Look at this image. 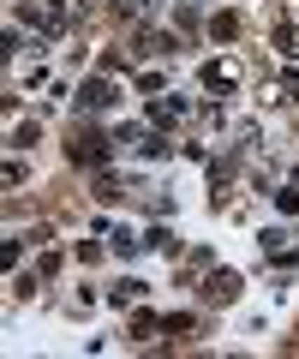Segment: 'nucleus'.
<instances>
[{"instance_id":"1","label":"nucleus","mask_w":299,"mask_h":359,"mask_svg":"<svg viewBox=\"0 0 299 359\" xmlns=\"http://www.w3.org/2000/svg\"><path fill=\"white\" fill-rule=\"evenodd\" d=\"M108 150H114V138H108L102 126H84V132H72V144H66V156L78 168H102L108 162Z\"/></svg>"},{"instance_id":"2","label":"nucleus","mask_w":299,"mask_h":359,"mask_svg":"<svg viewBox=\"0 0 299 359\" xmlns=\"http://www.w3.org/2000/svg\"><path fill=\"white\" fill-rule=\"evenodd\" d=\"M197 299H204V306H234V299H239V276H234V269H216V276H204Z\"/></svg>"},{"instance_id":"3","label":"nucleus","mask_w":299,"mask_h":359,"mask_svg":"<svg viewBox=\"0 0 299 359\" xmlns=\"http://www.w3.org/2000/svg\"><path fill=\"white\" fill-rule=\"evenodd\" d=\"M234 84H239V66H234V60H209V66H204V90H216V96H228Z\"/></svg>"},{"instance_id":"4","label":"nucleus","mask_w":299,"mask_h":359,"mask_svg":"<svg viewBox=\"0 0 299 359\" xmlns=\"http://www.w3.org/2000/svg\"><path fill=\"white\" fill-rule=\"evenodd\" d=\"M108 102H114V84H108V78H90V84L78 90V108H90V114H102Z\"/></svg>"},{"instance_id":"5","label":"nucleus","mask_w":299,"mask_h":359,"mask_svg":"<svg viewBox=\"0 0 299 359\" xmlns=\"http://www.w3.org/2000/svg\"><path fill=\"white\" fill-rule=\"evenodd\" d=\"M132 54H144V60H150V54H174V36L168 30H138V36H132Z\"/></svg>"},{"instance_id":"6","label":"nucleus","mask_w":299,"mask_h":359,"mask_svg":"<svg viewBox=\"0 0 299 359\" xmlns=\"http://www.w3.org/2000/svg\"><path fill=\"white\" fill-rule=\"evenodd\" d=\"M174 120H186V102H174V96H156V102H150V126H174Z\"/></svg>"},{"instance_id":"7","label":"nucleus","mask_w":299,"mask_h":359,"mask_svg":"<svg viewBox=\"0 0 299 359\" xmlns=\"http://www.w3.org/2000/svg\"><path fill=\"white\" fill-rule=\"evenodd\" d=\"M144 252H162V257H174V252H180V240H174L168 228H150V233H144Z\"/></svg>"},{"instance_id":"8","label":"nucleus","mask_w":299,"mask_h":359,"mask_svg":"<svg viewBox=\"0 0 299 359\" xmlns=\"http://www.w3.org/2000/svg\"><path fill=\"white\" fill-rule=\"evenodd\" d=\"M209 36H216V42H234L239 36V13H216V18H209Z\"/></svg>"},{"instance_id":"9","label":"nucleus","mask_w":299,"mask_h":359,"mask_svg":"<svg viewBox=\"0 0 299 359\" xmlns=\"http://www.w3.org/2000/svg\"><path fill=\"white\" fill-rule=\"evenodd\" d=\"M156 330H162V318H156V311H132V335H138V341H150Z\"/></svg>"},{"instance_id":"10","label":"nucleus","mask_w":299,"mask_h":359,"mask_svg":"<svg viewBox=\"0 0 299 359\" xmlns=\"http://www.w3.org/2000/svg\"><path fill=\"white\" fill-rule=\"evenodd\" d=\"M96 198H102V204H120L126 192H120V180H114V174H96Z\"/></svg>"},{"instance_id":"11","label":"nucleus","mask_w":299,"mask_h":359,"mask_svg":"<svg viewBox=\"0 0 299 359\" xmlns=\"http://www.w3.org/2000/svg\"><path fill=\"white\" fill-rule=\"evenodd\" d=\"M108 299H114V306H138V299H144V282H120Z\"/></svg>"},{"instance_id":"12","label":"nucleus","mask_w":299,"mask_h":359,"mask_svg":"<svg viewBox=\"0 0 299 359\" xmlns=\"http://www.w3.org/2000/svg\"><path fill=\"white\" fill-rule=\"evenodd\" d=\"M275 210H281V216H299V186H287V192H275Z\"/></svg>"},{"instance_id":"13","label":"nucleus","mask_w":299,"mask_h":359,"mask_svg":"<svg viewBox=\"0 0 299 359\" xmlns=\"http://www.w3.org/2000/svg\"><path fill=\"white\" fill-rule=\"evenodd\" d=\"M36 132H42L36 120H25V126H13V144H36Z\"/></svg>"},{"instance_id":"14","label":"nucleus","mask_w":299,"mask_h":359,"mask_svg":"<svg viewBox=\"0 0 299 359\" xmlns=\"http://www.w3.org/2000/svg\"><path fill=\"white\" fill-rule=\"evenodd\" d=\"M281 90H287V96H299V72H287V78H281Z\"/></svg>"},{"instance_id":"15","label":"nucleus","mask_w":299,"mask_h":359,"mask_svg":"<svg viewBox=\"0 0 299 359\" xmlns=\"http://www.w3.org/2000/svg\"><path fill=\"white\" fill-rule=\"evenodd\" d=\"M293 186H299V168H293Z\"/></svg>"}]
</instances>
